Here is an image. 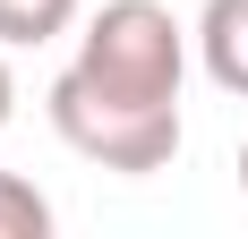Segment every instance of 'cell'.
Returning a JSON list of instances; mask_svg holds the SVG:
<instances>
[{"instance_id": "5b68a950", "label": "cell", "mask_w": 248, "mask_h": 239, "mask_svg": "<svg viewBox=\"0 0 248 239\" xmlns=\"http://www.w3.org/2000/svg\"><path fill=\"white\" fill-rule=\"evenodd\" d=\"M0 239H51V205L17 171H0Z\"/></svg>"}, {"instance_id": "8992f818", "label": "cell", "mask_w": 248, "mask_h": 239, "mask_svg": "<svg viewBox=\"0 0 248 239\" xmlns=\"http://www.w3.org/2000/svg\"><path fill=\"white\" fill-rule=\"evenodd\" d=\"M9 111H17V77H9V60H0V128H9Z\"/></svg>"}, {"instance_id": "277c9868", "label": "cell", "mask_w": 248, "mask_h": 239, "mask_svg": "<svg viewBox=\"0 0 248 239\" xmlns=\"http://www.w3.org/2000/svg\"><path fill=\"white\" fill-rule=\"evenodd\" d=\"M77 26V0H0V43H51Z\"/></svg>"}, {"instance_id": "6da1fadb", "label": "cell", "mask_w": 248, "mask_h": 239, "mask_svg": "<svg viewBox=\"0 0 248 239\" xmlns=\"http://www.w3.org/2000/svg\"><path fill=\"white\" fill-rule=\"evenodd\" d=\"M69 86L103 103H137V111H180V77H188V26L163 0H103L94 26L77 34Z\"/></svg>"}, {"instance_id": "3957f363", "label": "cell", "mask_w": 248, "mask_h": 239, "mask_svg": "<svg viewBox=\"0 0 248 239\" xmlns=\"http://www.w3.org/2000/svg\"><path fill=\"white\" fill-rule=\"evenodd\" d=\"M197 60H205V77H214L223 94L248 103V0H205V17H197Z\"/></svg>"}, {"instance_id": "52a82bcc", "label": "cell", "mask_w": 248, "mask_h": 239, "mask_svg": "<svg viewBox=\"0 0 248 239\" xmlns=\"http://www.w3.org/2000/svg\"><path fill=\"white\" fill-rule=\"evenodd\" d=\"M240 188H248V145H240Z\"/></svg>"}, {"instance_id": "7a4b0ae2", "label": "cell", "mask_w": 248, "mask_h": 239, "mask_svg": "<svg viewBox=\"0 0 248 239\" xmlns=\"http://www.w3.org/2000/svg\"><path fill=\"white\" fill-rule=\"evenodd\" d=\"M51 128H60V145L69 154H86V163L103 171H128V179H146V171H163L180 154V111H137V103H103L86 94V86H69V77H51Z\"/></svg>"}]
</instances>
